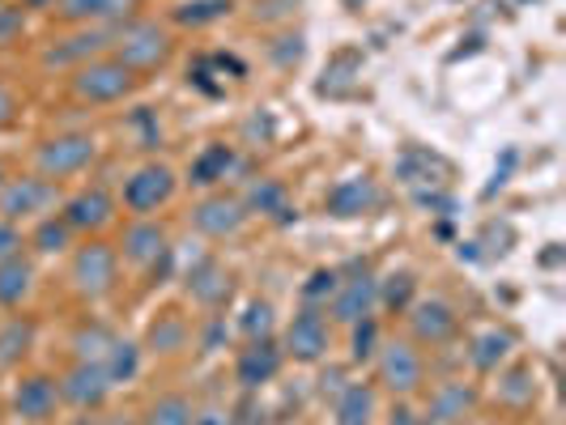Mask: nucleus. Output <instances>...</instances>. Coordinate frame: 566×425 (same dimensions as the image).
Returning a JSON list of instances; mask_svg holds the SVG:
<instances>
[{
	"label": "nucleus",
	"instance_id": "48",
	"mask_svg": "<svg viewBox=\"0 0 566 425\" xmlns=\"http://www.w3.org/2000/svg\"><path fill=\"white\" fill-rule=\"evenodd\" d=\"M0 9H4V0H0Z\"/></svg>",
	"mask_w": 566,
	"mask_h": 425
},
{
	"label": "nucleus",
	"instance_id": "29",
	"mask_svg": "<svg viewBox=\"0 0 566 425\" xmlns=\"http://www.w3.org/2000/svg\"><path fill=\"white\" fill-rule=\"evenodd\" d=\"M184 340H188V323L179 315H158V323L149 328V349L154 353H175V349H184Z\"/></svg>",
	"mask_w": 566,
	"mask_h": 425
},
{
	"label": "nucleus",
	"instance_id": "11",
	"mask_svg": "<svg viewBox=\"0 0 566 425\" xmlns=\"http://www.w3.org/2000/svg\"><path fill=\"white\" fill-rule=\"evenodd\" d=\"M56 383H60V400L73 404V408H82V413L98 408L103 400L112 396V379H107L103 362H77L73 370H64Z\"/></svg>",
	"mask_w": 566,
	"mask_h": 425
},
{
	"label": "nucleus",
	"instance_id": "35",
	"mask_svg": "<svg viewBox=\"0 0 566 425\" xmlns=\"http://www.w3.org/2000/svg\"><path fill=\"white\" fill-rule=\"evenodd\" d=\"M107 0H56L60 22H73V26H85V22H98Z\"/></svg>",
	"mask_w": 566,
	"mask_h": 425
},
{
	"label": "nucleus",
	"instance_id": "15",
	"mask_svg": "<svg viewBox=\"0 0 566 425\" xmlns=\"http://www.w3.org/2000/svg\"><path fill=\"white\" fill-rule=\"evenodd\" d=\"M375 302H379V281L363 268L358 277L337 285V294H333V319L337 323H358V319H367L375 311Z\"/></svg>",
	"mask_w": 566,
	"mask_h": 425
},
{
	"label": "nucleus",
	"instance_id": "41",
	"mask_svg": "<svg viewBox=\"0 0 566 425\" xmlns=\"http://www.w3.org/2000/svg\"><path fill=\"white\" fill-rule=\"evenodd\" d=\"M13 119H18V98H13V94L0 85V128H9Z\"/></svg>",
	"mask_w": 566,
	"mask_h": 425
},
{
	"label": "nucleus",
	"instance_id": "37",
	"mask_svg": "<svg viewBox=\"0 0 566 425\" xmlns=\"http://www.w3.org/2000/svg\"><path fill=\"white\" fill-rule=\"evenodd\" d=\"M22 34H27V9L4 4V9H0V47L22 43Z\"/></svg>",
	"mask_w": 566,
	"mask_h": 425
},
{
	"label": "nucleus",
	"instance_id": "38",
	"mask_svg": "<svg viewBox=\"0 0 566 425\" xmlns=\"http://www.w3.org/2000/svg\"><path fill=\"white\" fill-rule=\"evenodd\" d=\"M243 332L252 340L269 337V332H273V307H269V302H252L248 315H243Z\"/></svg>",
	"mask_w": 566,
	"mask_h": 425
},
{
	"label": "nucleus",
	"instance_id": "23",
	"mask_svg": "<svg viewBox=\"0 0 566 425\" xmlns=\"http://www.w3.org/2000/svg\"><path fill=\"white\" fill-rule=\"evenodd\" d=\"M375 417V392L367 383H349L337 400V425H370Z\"/></svg>",
	"mask_w": 566,
	"mask_h": 425
},
{
	"label": "nucleus",
	"instance_id": "19",
	"mask_svg": "<svg viewBox=\"0 0 566 425\" xmlns=\"http://www.w3.org/2000/svg\"><path fill=\"white\" fill-rule=\"evenodd\" d=\"M30 289H34V264H30L27 255H13V259H4L0 264V307H22L30 298Z\"/></svg>",
	"mask_w": 566,
	"mask_h": 425
},
{
	"label": "nucleus",
	"instance_id": "39",
	"mask_svg": "<svg viewBox=\"0 0 566 425\" xmlns=\"http://www.w3.org/2000/svg\"><path fill=\"white\" fill-rule=\"evenodd\" d=\"M22 247H27L22 230L13 226V222H4V217H0V264H4V259H13V255H22Z\"/></svg>",
	"mask_w": 566,
	"mask_h": 425
},
{
	"label": "nucleus",
	"instance_id": "33",
	"mask_svg": "<svg viewBox=\"0 0 566 425\" xmlns=\"http://www.w3.org/2000/svg\"><path fill=\"white\" fill-rule=\"evenodd\" d=\"M379 298H384V307H388V311H409V302H413V277H409V273L388 277L384 289H379Z\"/></svg>",
	"mask_w": 566,
	"mask_h": 425
},
{
	"label": "nucleus",
	"instance_id": "7",
	"mask_svg": "<svg viewBox=\"0 0 566 425\" xmlns=\"http://www.w3.org/2000/svg\"><path fill=\"white\" fill-rule=\"evenodd\" d=\"M422 353L409 344V340H388L379 349V383L392 392V396H418L422 392Z\"/></svg>",
	"mask_w": 566,
	"mask_h": 425
},
{
	"label": "nucleus",
	"instance_id": "31",
	"mask_svg": "<svg viewBox=\"0 0 566 425\" xmlns=\"http://www.w3.org/2000/svg\"><path fill=\"white\" fill-rule=\"evenodd\" d=\"M112 332L107 328H82L77 332V340H73V349H77V362H103L107 358V349H112Z\"/></svg>",
	"mask_w": 566,
	"mask_h": 425
},
{
	"label": "nucleus",
	"instance_id": "21",
	"mask_svg": "<svg viewBox=\"0 0 566 425\" xmlns=\"http://www.w3.org/2000/svg\"><path fill=\"white\" fill-rule=\"evenodd\" d=\"M30 344H34V323L22 319V315H13L4 328H0V366H18L22 358L30 353Z\"/></svg>",
	"mask_w": 566,
	"mask_h": 425
},
{
	"label": "nucleus",
	"instance_id": "18",
	"mask_svg": "<svg viewBox=\"0 0 566 425\" xmlns=\"http://www.w3.org/2000/svg\"><path fill=\"white\" fill-rule=\"evenodd\" d=\"M188 289H192V298H197V302H205V307H218V302H227V298H230L227 268H222L218 259H200L197 268L188 273Z\"/></svg>",
	"mask_w": 566,
	"mask_h": 425
},
{
	"label": "nucleus",
	"instance_id": "2",
	"mask_svg": "<svg viewBox=\"0 0 566 425\" xmlns=\"http://www.w3.org/2000/svg\"><path fill=\"white\" fill-rule=\"evenodd\" d=\"M112 56L119 64H128L137 77L142 73H154V68H163L175 52V43H170V34L158 22H145V18H133V22H124V26L112 30Z\"/></svg>",
	"mask_w": 566,
	"mask_h": 425
},
{
	"label": "nucleus",
	"instance_id": "46",
	"mask_svg": "<svg viewBox=\"0 0 566 425\" xmlns=\"http://www.w3.org/2000/svg\"><path fill=\"white\" fill-rule=\"evenodd\" d=\"M345 4H349V9H354V4H358V0H345Z\"/></svg>",
	"mask_w": 566,
	"mask_h": 425
},
{
	"label": "nucleus",
	"instance_id": "40",
	"mask_svg": "<svg viewBox=\"0 0 566 425\" xmlns=\"http://www.w3.org/2000/svg\"><path fill=\"white\" fill-rule=\"evenodd\" d=\"M142 0H107L103 4V13H98V22H115V26H124V22H133V9H137Z\"/></svg>",
	"mask_w": 566,
	"mask_h": 425
},
{
	"label": "nucleus",
	"instance_id": "36",
	"mask_svg": "<svg viewBox=\"0 0 566 425\" xmlns=\"http://www.w3.org/2000/svg\"><path fill=\"white\" fill-rule=\"evenodd\" d=\"M340 277L333 273V268H315L312 281L303 285V298H307V307H315V302H324V298H333L337 294Z\"/></svg>",
	"mask_w": 566,
	"mask_h": 425
},
{
	"label": "nucleus",
	"instance_id": "26",
	"mask_svg": "<svg viewBox=\"0 0 566 425\" xmlns=\"http://www.w3.org/2000/svg\"><path fill=\"white\" fill-rule=\"evenodd\" d=\"M230 9H234V0H184V4L175 9V22L200 30V26H213V22L230 18Z\"/></svg>",
	"mask_w": 566,
	"mask_h": 425
},
{
	"label": "nucleus",
	"instance_id": "20",
	"mask_svg": "<svg viewBox=\"0 0 566 425\" xmlns=\"http://www.w3.org/2000/svg\"><path fill=\"white\" fill-rule=\"evenodd\" d=\"M230 167H234V149L230 145H205L197 158H192V183L197 188H213V183H222L230 174Z\"/></svg>",
	"mask_w": 566,
	"mask_h": 425
},
{
	"label": "nucleus",
	"instance_id": "27",
	"mask_svg": "<svg viewBox=\"0 0 566 425\" xmlns=\"http://www.w3.org/2000/svg\"><path fill=\"white\" fill-rule=\"evenodd\" d=\"M30 243H34V252L56 255V252H64V247L73 243V230H69V222H64L60 213H48V217H39V222H34Z\"/></svg>",
	"mask_w": 566,
	"mask_h": 425
},
{
	"label": "nucleus",
	"instance_id": "16",
	"mask_svg": "<svg viewBox=\"0 0 566 425\" xmlns=\"http://www.w3.org/2000/svg\"><path fill=\"white\" fill-rule=\"evenodd\" d=\"M324 204H328L333 217H363V213H370L379 204V192H375V183H370L367 174H354V179H340Z\"/></svg>",
	"mask_w": 566,
	"mask_h": 425
},
{
	"label": "nucleus",
	"instance_id": "6",
	"mask_svg": "<svg viewBox=\"0 0 566 425\" xmlns=\"http://www.w3.org/2000/svg\"><path fill=\"white\" fill-rule=\"evenodd\" d=\"M179 192V179H175V170L163 167V162H145L137 167L128 179H124V209L128 213H137V217H149V213H158V209H167L170 200Z\"/></svg>",
	"mask_w": 566,
	"mask_h": 425
},
{
	"label": "nucleus",
	"instance_id": "28",
	"mask_svg": "<svg viewBox=\"0 0 566 425\" xmlns=\"http://www.w3.org/2000/svg\"><path fill=\"white\" fill-rule=\"evenodd\" d=\"M103 370H107V379L115 383H128L137 370H142V349L133 344V340H112V349H107V358H103Z\"/></svg>",
	"mask_w": 566,
	"mask_h": 425
},
{
	"label": "nucleus",
	"instance_id": "24",
	"mask_svg": "<svg viewBox=\"0 0 566 425\" xmlns=\"http://www.w3.org/2000/svg\"><path fill=\"white\" fill-rule=\"evenodd\" d=\"M511 344H515L511 332H503V328H485L482 337L473 340V353H469V358H473V366L478 370H499L511 358Z\"/></svg>",
	"mask_w": 566,
	"mask_h": 425
},
{
	"label": "nucleus",
	"instance_id": "43",
	"mask_svg": "<svg viewBox=\"0 0 566 425\" xmlns=\"http://www.w3.org/2000/svg\"><path fill=\"white\" fill-rule=\"evenodd\" d=\"M22 9H56V0H18Z\"/></svg>",
	"mask_w": 566,
	"mask_h": 425
},
{
	"label": "nucleus",
	"instance_id": "8",
	"mask_svg": "<svg viewBox=\"0 0 566 425\" xmlns=\"http://www.w3.org/2000/svg\"><path fill=\"white\" fill-rule=\"evenodd\" d=\"M60 217L73 234H103L115 222V200L107 188H82L69 200H60Z\"/></svg>",
	"mask_w": 566,
	"mask_h": 425
},
{
	"label": "nucleus",
	"instance_id": "5",
	"mask_svg": "<svg viewBox=\"0 0 566 425\" xmlns=\"http://www.w3.org/2000/svg\"><path fill=\"white\" fill-rule=\"evenodd\" d=\"M98 158V141L90 132H60L34 149V170L43 179H69V174H82L90 162Z\"/></svg>",
	"mask_w": 566,
	"mask_h": 425
},
{
	"label": "nucleus",
	"instance_id": "9",
	"mask_svg": "<svg viewBox=\"0 0 566 425\" xmlns=\"http://www.w3.org/2000/svg\"><path fill=\"white\" fill-rule=\"evenodd\" d=\"M60 404H64V400H60V383L52 374H22V379L13 383V413L22 417V425L52 422Z\"/></svg>",
	"mask_w": 566,
	"mask_h": 425
},
{
	"label": "nucleus",
	"instance_id": "45",
	"mask_svg": "<svg viewBox=\"0 0 566 425\" xmlns=\"http://www.w3.org/2000/svg\"><path fill=\"white\" fill-rule=\"evenodd\" d=\"M0 188H4V167H0Z\"/></svg>",
	"mask_w": 566,
	"mask_h": 425
},
{
	"label": "nucleus",
	"instance_id": "4",
	"mask_svg": "<svg viewBox=\"0 0 566 425\" xmlns=\"http://www.w3.org/2000/svg\"><path fill=\"white\" fill-rule=\"evenodd\" d=\"M60 188L56 179H43V174H22V179H4L0 188V217L4 222H39L48 213H56Z\"/></svg>",
	"mask_w": 566,
	"mask_h": 425
},
{
	"label": "nucleus",
	"instance_id": "42",
	"mask_svg": "<svg viewBox=\"0 0 566 425\" xmlns=\"http://www.w3.org/2000/svg\"><path fill=\"white\" fill-rule=\"evenodd\" d=\"M192 425H234V417H230V413H218V408H213V413H200V417Z\"/></svg>",
	"mask_w": 566,
	"mask_h": 425
},
{
	"label": "nucleus",
	"instance_id": "32",
	"mask_svg": "<svg viewBox=\"0 0 566 425\" xmlns=\"http://www.w3.org/2000/svg\"><path fill=\"white\" fill-rule=\"evenodd\" d=\"M430 167H439V162H434L426 149H409L397 162V174L405 183H434V179H430Z\"/></svg>",
	"mask_w": 566,
	"mask_h": 425
},
{
	"label": "nucleus",
	"instance_id": "47",
	"mask_svg": "<svg viewBox=\"0 0 566 425\" xmlns=\"http://www.w3.org/2000/svg\"><path fill=\"white\" fill-rule=\"evenodd\" d=\"M77 425H94V422H77Z\"/></svg>",
	"mask_w": 566,
	"mask_h": 425
},
{
	"label": "nucleus",
	"instance_id": "12",
	"mask_svg": "<svg viewBox=\"0 0 566 425\" xmlns=\"http://www.w3.org/2000/svg\"><path fill=\"white\" fill-rule=\"evenodd\" d=\"M248 222V204L239 196H227V192H218V196H205L192 209V226L205 234V238H230V234H239Z\"/></svg>",
	"mask_w": 566,
	"mask_h": 425
},
{
	"label": "nucleus",
	"instance_id": "44",
	"mask_svg": "<svg viewBox=\"0 0 566 425\" xmlns=\"http://www.w3.org/2000/svg\"><path fill=\"white\" fill-rule=\"evenodd\" d=\"M392 425H413V422H409V413L400 408V413H392Z\"/></svg>",
	"mask_w": 566,
	"mask_h": 425
},
{
	"label": "nucleus",
	"instance_id": "25",
	"mask_svg": "<svg viewBox=\"0 0 566 425\" xmlns=\"http://www.w3.org/2000/svg\"><path fill=\"white\" fill-rule=\"evenodd\" d=\"M469 408H473V392H469L464 383H443V387L430 396V417H434V422H460Z\"/></svg>",
	"mask_w": 566,
	"mask_h": 425
},
{
	"label": "nucleus",
	"instance_id": "30",
	"mask_svg": "<svg viewBox=\"0 0 566 425\" xmlns=\"http://www.w3.org/2000/svg\"><path fill=\"white\" fill-rule=\"evenodd\" d=\"M243 204H252V209H260V213H277L282 222H290L282 183H273V179H260L252 192H248V200H243Z\"/></svg>",
	"mask_w": 566,
	"mask_h": 425
},
{
	"label": "nucleus",
	"instance_id": "1",
	"mask_svg": "<svg viewBox=\"0 0 566 425\" xmlns=\"http://www.w3.org/2000/svg\"><path fill=\"white\" fill-rule=\"evenodd\" d=\"M137 85H142V77H137L128 64H119L115 56L85 60V64L73 68V77H69L73 98H77V103H90V107L124 103V98H133V94H137Z\"/></svg>",
	"mask_w": 566,
	"mask_h": 425
},
{
	"label": "nucleus",
	"instance_id": "14",
	"mask_svg": "<svg viewBox=\"0 0 566 425\" xmlns=\"http://www.w3.org/2000/svg\"><path fill=\"white\" fill-rule=\"evenodd\" d=\"M285 353L273 344L269 337L252 340L243 353H239V362H234V374H239V383L255 392V387H264V383H273L277 379V370H282Z\"/></svg>",
	"mask_w": 566,
	"mask_h": 425
},
{
	"label": "nucleus",
	"instance_id": "13",
	"mask_svg": "<svg viewBox=\"0 0 566 425\" xmlns=\"http://www.w3.org/2000/svg\"><path fill=\"white\" fill-rule=\"evenodd\" d=\"M409 328L422 344H448L460 328V315L443 298H422V302H409Z\"/></svg>",
	"mask_w": 566,
	"mask_h": 425
},
{
	"label": "nucleus",
	"instance_id": "17",
	"mask_svg": "<svg viewBox=\"0 0 566 425\" xmlns=\"http://www.w3.org/2000/svg\"><path fill=\"white\" fill-rule=\"evenodd\" d=\"M119 247H124V259H133V264H154L158 255H167V230L158 226V222H149V217H137L133 226L124 230V238H119Z\"/></svg>",
	"mask_w": 566,
	"mask_h": 425
},
{
	"label": "nucleus",
	"instance_id": "10",
	"mask_svg": "<svg viewBox=\"0 0 566 425\" xmlns=\"http://www.w3.org/2000/svg\"><path fill=\"white\" fill-rule=\"evenodd\" d=\"M328 319L315 311V307H303V311L290 319V328H285V358H294V362H303V366H312L319 362L324 353H328Z\"/></svg>",
	"mask_w": 566,
	"mask_h": 425
},
{
	"label": "nucleus",
	"instance_id": "3",
	"mask_svg": "<svg viewBox=\"0 0 566 425\" xmlns=\"http://www.w3.org/2000/svg\"><path fill=\"white\" fill-rule=\"evenodd\" d=\"M69 285L82 294L85 302H98L115 294L119 285V252L103 238H85L82 247L69 259Z\"/></svg>",
	"mask_w": 566,
	"mask_h": 425
},
{
	"label": "nucleus",
	"instance_id": "34",
	"mask_svg": "<svg viewBox=\"0 0 566 425\" xmlns=\"http://www.w3.org/2000/svg\"><path fill=\"white\" fill-rule=\"evenodd\" d=\"M354 328V337H349V353H354V362H367L375 358V340H379V323L375 319H358V323H349Z\"/></svg>",
	"mask_w": 566,
	"mask_h": 425
},
{
	"label": "nucleus",
	"instance_id": "22",
	"mask_svg": "<svg viewBox=\"0 0 566 425\" xmlns=\"http://www.w3.org/2000/svg\"><path fill=\"white\" fill-rule=\"evenodd\" d=\"M192 422H197V408H192V400L179 396V392L158 396L142 417V425H192Z\"/></svg>",
	"mask_w": 566,
	"mask_h": 425
}]
</instances>
